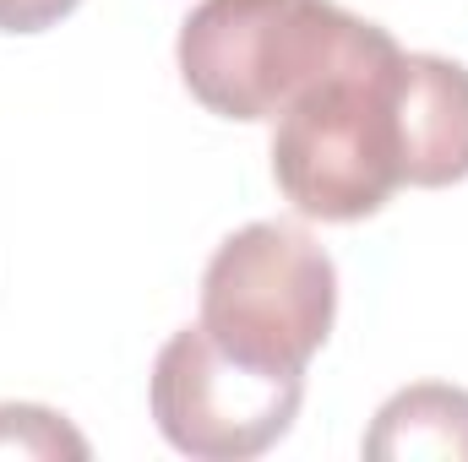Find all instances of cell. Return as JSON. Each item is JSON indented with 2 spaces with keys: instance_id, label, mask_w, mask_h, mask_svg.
I'll list each match as a JSON object with an SVG mask.
<instances>
[{
  "instance_id": "3957f363",
  "label": "cell",
  "mask_w": 468,
  "mask_h": 462,
  "mask_svg": "<svg viewBox=\"0 0 468 462\" xmlns=\"http://www.w3.org/2000/svg\"><path fill=\"white\" fill-rule=\"evenodd\" d=\"M338 316V267L294 224H245L202 272L207 338L256 364L305 375Z\"/></svg>"
},
{
  "instance_id": "8992f818",
  "label": "cell",
  "mask_w": 468,
  "mask_h": 462,
  "mask_svg": "<svg viewBox=\"0 0 468 462\" xmlns=\"http://www.w3.org/2000/svg\"><path fill=\"white\" fill-rule=\"evenodd\" d=\"M370 462H468V392L447 381L403 386L381 403L370 436Z\"/></svg>"
},
{
  "instance_id": "ba28073f",
  "label": "cell",
  "mask_w": 468,
  "mask_h": 462,
  "mask_svg": "<svg viewBox=\"0 0 468 462\" xmlns=\"http://www.w3.org/2000/svg\"><path fill=\"white\" fill-rule=\"evenodd\" d=\"M71 11L77 0H0V33H44Z\"/></svg>"
},
{
  "instance_id": "5b68a950",
  "label": "cell",
  "mask_w": 468,
  "mask_h": 462,
  "mask_svg": "<svg viewBox=\"0 0 468 462\" xmlns=\"http://www.w3.org/2000/svg\"><path fill=\"white\" fill-rule=\"evenodd\" d=\"M392 115L403 185L441 191L468 180V66L447 55H398Z\"/></svg>"
},
{
  "instance_id": "7a4b0ae2",
  "label": "cell",
  "mask_w": 468,
  "mask_h": 462,
  "mask_svg": "<svg viewBox=\"0 0 468 462\" xmlns=\"http://www.w3.org/2000/svg\"><path fill=\"white\" fill-rule=\"evenodd\" d=\"M370 38L376 22L333 0H202L180 27L175 60L202 110L278 120Z\"/></svg>"
},
{
  "instance_id": "6da1fadb",
  "label": "cell",
  "mask_w": 468,
  "mask_h": 462,
  "mask_svg": "<svg viewBox=\"0 0 468 462\" xmlns=\"http://www.w3.org/2000/svg\"><path fill=\"white\" fill-rule=\"evenodd\" d=\"M398 38L376 27L344 66L311 82L272 131V180L300 218L359 224L376 218L403 185L398 115H392V71Z\"/></svg>"
},
{
  "instance_id": "277c9868",
  "label": "cell",
  "mask_w": 468,
  "mask_h": 462,
  "mask_svg": "<svg viewBox=\"0 0 468 462\" xmlns=\"http://www.w3.org/2000/svg\"><path fill=\"white\" fill-rule=\"evenodd\" d=\"M305 375L256 370L207 338V327H180L153 364V419L164 441L202 462H245L278 446L300 414Z\"/></svg>"
},
{
  "instance_id": "52a82bcc",
  "label": "cell",
  "mask_w": 468,
  "mask_h": 462,
  "mask_svg": "<svg viewBox=\"0 0 468 462\" xmlns=\"http://www.w3.org/2000/svg\"><path fill=\"white\" fill-rule=\"evenodd\" d=\"M0 457H88V441L66 425V414L38 403H0Z\"/></svg>"
}]
</instances>
